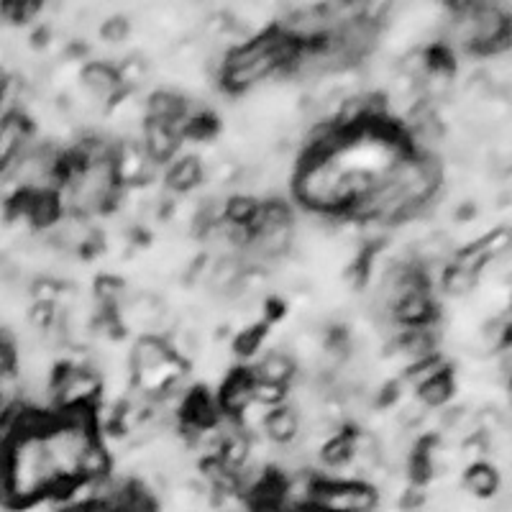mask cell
<instances>
[{
  "mask_svg": "<svg viewBox=\"0 0 512 512\" xmlns=\"http://www.w3.org/2000/svg\"><path fill=\"white\" fill-rule=\"evenodd\" d=\"M6 413V395H3V392H0V415Z\"/></svg>",
  "mask_w": 512,
  "mask_h": 512,
  "instance_id": "d6986e66",
  "label": "cell"
},
{
  "mask_svg": "<svg viewBox=\"0 0 512 512\" xmlns=\"http://www.w3.org/2000/svg\"><path fill=\"white\" fill-rule=\"evenodd\" d=\"M254 405V374L251 369H239L223 382L218 392V408L223 415L241 418Z\"/></svg>",
  "mask_w": 512,
  "mask_h": 512,
  "instance_id": "277c9868",
  "label": "cell"
},
{
  "mask_svg": "<svg viewBox=\"0 0 512 512\" xmlns=\"http://www.w3.org/2000/svg\"><path fill=\"white\" fill-rule=\"evenodd\" d=\"M308 505L318 512H372L377 492L364 479H315Z\"/></svg>",
  "mask_w": 512,
  "mask_h": 512,
  "instance_id": "6da1fadb",
  "label": "cell"
},
{
  "mask_svg": "<svg viewBox=\"0 0 512 512\" xmlns=\"http://www.w3.org/2000/svg\"><path fill=\"white\" fill-rule=\"evenodd\" d=\"M262 428L269 441H274L277 446H292L297 441V436H300V413L295 408H290V405L274 408L267 415Z\"/></svg>",
  "mask_w": 512,
  "mask_h": 512,
  "instance_id": "8992f818",
  "label": "cell"
},
{
  "mask_svg": "<svg viewBox=\"0 0 512 512\" xmlns=\"http://www.w3.org/2000/svg\"><path fill=\"white\" fill-rule=\"evenodd\" d=\"M111 472V454L105 451L100 441H93L88 451L80 459V484L82 482H100Z\"/></svg>",
  "mask_w": 512,
  "mask_h": 512,
  "instance_id": "30bf717a",
  "label": "cell"
},
{
  "mask_svg": "<svg viewBox=\"0 0 512 512\" xmlns=\"http://www.w3.org/2000/svg\"><path fill=\"white\" fill-rule=\"evenodd\" d=\"M454 395V379H451V372L441 374V377L431 379V382H425L423 387H418V400L423 402L425 408H441L451 400Z\"/></svg>",
  "mask_w": 512,
  "mask_h": 512,
  "instance_id": "8fae6325",
  "label": "cell"
},
{
  "mask_svg": "<svg viewBox=\"0 0 512 512\" xmlns=\"http://www.w3.org/2000/svg\"><path fill=\"white\" fill-rule=\"evenodd\" d=\"M31 136H34V126L24 111L11 108L8 113H3L0 118V172L16 162L26 149H31Z\"/></svg>",
  "mask_w": 512,
  "mask_h": 512,
  "instance_id": "7a4b0ae2",
  "label": "cell"
},
{
  "mask_svg": "<svg viewBox=\"0 0 512 512\" xmlns=\"http://www.w3.org/2000/svg\"><path fill=\"white\" fill-rule=\"evenodd\" d=\"M446 372H451L446 361H443L441 356L433 354V356H425V359L420 361H413L408 372H405V382L415 384V390H418V387H423L425 382H431V379L441 377V374Z\"/></svg>",
  "mask_w": 512,
  "mask_h": 512,
  "instance_id": "7c38bea8",
  "label": "cell"
},
{
  "mask_svg": "<svg viewBox=\"0 0 512 512\" xmlns=\"http://www.w3.org/2000/svg\"><path fill=\"white\" fill-rule=\"evenodd\" d=\"M474 282H477V274L469 272V269H461L459 264H451V267L443 269L441 274V285L448 295L464 297L472 292Z\"/></svg>",
  "mask_w": 512,
  "mask_h": 512,
  "instance_id": "5bb4252c",
  "label": "cell"
},
{
  "mask_svg": "<svg viewBox=\"0 0 512 512\" xmlns=\"http://www.w3.org/2000/svg\"><path fill=\"white\" fill-rule=\"evenodd\" d=\"M464 487L472 492L474 497H492L500 489V474L495 466H489L487 461H477L466 469Z\"/></svg>",
  "mask_w": 512,
  "mask_h": 512,
  "instance_id": "9c48e42d",
  "label": "cell"
},
{
  "mask_svg": "<svg viewBox=\"0 0 512 512\" xmlns=\"http://www.w3.org/2000/svg\"><path fill=\"white\" fill-rule=\"evenodd\" d=\"M116 72H118V80H121L123 90L136 88V85H141V82H144L146 64H144V59L131 57V59H126L121 67H116Z\"/></svg>",
  "mask_w": 512,
  "mask_h": 512,
  "instance_id": "2e32d148",
  "label": "cell"
},
{
  "mask_svg": "<svg viewBox=\"0 0 512 512\" xmlns=\"http://www.w3.org/2000/svg\"><path fill=\"white\" fill-rule=\"evenodd\" d=\"M80 85L93 105H111L123 93L116 67L105 62L85 64V70L80 75Z\"/></svg>",
  "mask_w": 512,
  "mask_h": 512,
  "instance_id": "3957f363",
  "label": "cell"
},
{
  "mask_svg": "<svg viewBox=\"0 0 512 512\" xmlns=\"http://www.w3.org/2000/svg\"><path fill=\"white\" fill-rule=\"evenodd\" d=\"M256 210H259V200L251 195H233L226 200V221L233 226H251Z\"/></svg>",
  "mask_w": 512,
  "mask_h": 512,
  "instance_id": "4fadbf2b",
  "label": "cell"
},
{
  "mask_svg": "<svg viewBox=\"0 0 512 512\" xmlns=\"http://www.w3.org/2000/svg\"><path fill=\"white\" fill-rule=\"evenodd\" d=\"M128 31H131V24H128L123 16L108 18L103 26H100V36H103L108 44H121V41L128 39Z\"/></svg>",
  "mask_w": 512,
  "mask_h": 512,
  "instance_id": "ac0fdd59",
  "label": "cell"
},
{
  "mask_svg": "<svg viewBox=\"0 0 512 512\" xmlns=\"http://www.w3.org/2000/svg\"><path fill=\"white\" fill-rule=\"evenodd\" d=\"M203 162L198 157H182L169 164L167 169V187L172 192H190L203 182Z\"/></svg>",
  "mask_w": 512,
  "mask_h": 512,
  "instance_id": "ba28073f",
  "label": "cell"
},
{
  "mask_svg": "<svg viewBox=\"0 0 512 512\" xmlns=\"http://www.w3.org/2000/svg\"><path fill=\"white\" fill-rule=\"evenodd\" d=\"M295 372V359H292L290 354H285V351H269V354H264L262 359L256 361V367L251 369L254 379H259V382L285 384V387H290Z\"/></svg>",
  "mask_w": 512,
  "mask_h": 512,
  "instance_id": "52a82bcc",
  "label": "cell"
},
{
  "mask_svg": "<svg viewBox=\"0 0 512 512\" xmlns=\"http://www.w3.org/2000/svg\"><path fill=\"white\" fill-rule=\"evenodd\" d=\"M18 369V349L8 333L0 331V379H13Z\"/></svg>",
  "mask_w": 512,
  "mask_h": 512,
  "instance_id": "9a60e30c",
  "label": "cell"
},
{
  "mask_svg": "<svg viewBox=\"0 0 512 512\" xmlns=\"http://www.w3.org/2000/svg\"><path fill=\"white\" fill-rule=\"evenodd\" d=\"M264 333H267V326H251L244 333H239V338H236V354L254 356L259 346H262Z\"/></svg>",
  "mask_w": 512,
  "mask_h": 512,
  "instance_id": "e0dca14e",
  "label": "cell"
},
{
  "mask_svg": "<svg viewBox=\"0 0 512 512\" xmlns=\"http://www.w3.org/2000/svg\"><path fill=\"white\" fill-rule=\"evenodd\" d=\"M182 136L177 128L167 126L159 121H146L144 123V152L149 154L154 164L169 162L175 157L177 146H180Z\"/></svg>",
  "mask_w": 512,
  "mask_h": 512,
  "instance_id": "5b68a950",
  "label": "cell"
}]
</instances>
